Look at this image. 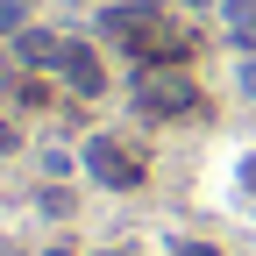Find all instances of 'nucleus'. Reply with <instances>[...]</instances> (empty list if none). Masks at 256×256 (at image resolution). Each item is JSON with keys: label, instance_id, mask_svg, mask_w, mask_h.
<instances>
[{"label": "nucleus", "instance_id": "obj_1", "mask_svg": "<svg viewBox=\"0 0 256 256\" xmlns=\"http://www.w3.org/2000/svg\"><path fill=\"white\" fill-rule=\"evenodd\" d=\"M78 164L92 171V185H107V192H136V185L150 178V156H142L136 142H121V136H86Z\"/></svg>", "mask_w": 256, "mask_h": 256}, {"label": "nucleus", "instance_id": "obj_2", "mask_svg": "<svg viewBox=\"0 0 256 256\" xmlns=\"http://www.w3.org/2000/svg\"><path fill=\"white\" fill-rule=\"evenodd\" d=\"M206 100H200V86H192L185 72H150L136 78V114L142 121H192Z\"/></svg>", "mask_w": 256, "mask_h": 256}, {"label": "nucleus", "instance_id": "obj_3", "mask_svg": "<svg viewBox=\"0 0 256 256\" xmlns=\"http://www.w3.org/2000/svg\"><path fill=\"white\" fill-rule=\"evenodd\" d=\"M57 78L78 92V100H100L107 92V57L92 50V43H64V64H57Z\"/></svg>", "mask_w": 256, "mask_h": 256}, {"label": "nucleus", "instance_id": "obj_4", "mask_svg": "<svg viewBox=\"0 0 256 256\" xmlns=\"http://www.w3.org/2000/svg\"><path fill=\"white\" fill-rule=\"evenodd\" d=\"M156 14H164V8H142V0H114V8H100V22H92V28H100L107 43L136 50V36H142V28H150Z\"/></svg>", "mask_w": 256, "mask_h": 256}, {"label": "nucleus", "instance_id": "obj_5", "mask_svg": "<svg viewBox=\"0 0 256 256\" xmlns=\"http://www.w3.org/2000/svg\"><path fill=\"white\" fill-rule=\"evenodd\" d=\"M14 64H28V72H57V64H64V43L43 36V28H22V36H14Z\"/></svg>", "mask_w": 256, "mask_h": 256}, {"label": "nucleus", "instance_id": "obj_6", "mask_svg": "<svg viewBox=\"0 0 256 256\" xmlns=\"http://www.w3.org/2000/svg\"><path fill=\"white\" fill-rule=\"evenodd\" d=\"M220 22H228V43L256 57V0H220Z\"/></svg>", "mask_w": 256, "mask_h": 256}, {"label": "nucleus", "instance_id": "obj_7", "mask_svg": "<svg viewBox=\"0 0 256 256\" xmlns=\"http://www.w3.org/2000/svg\"><path fill=\"white\" fill-rule=\"evenodd\" d=\"M36 200H43V214H50V220H72V214H78V192H72V185H43Z\"/></svg>", "mask_w": 256, "mask_h": 256}, {"label": "nucleus", "instance_id": "obj_8", "mask_svg": "<svg viewBox=\"0 0 256 256\" xmlns=\"http://www.w3.org/2000/svg\"><path fill=\"white\" fill-rule=\"evenodd\" d=\"M8 92H14L22 107H50V86H43L36 72H14V86H8Z\"/></svg>", "mask_w": 256, "mask_h": 256}, {"label": "nucleus", "instance_id": "obj_9", "mask_svg": "<svg viewBox=\"0 0 256 256\" xmlns=\"http://www.w3.org/2000/svg\"><path fill=\"white\" fill-rule=\"evenodd\" d=\"M28 28V0H0V36H22Z\"/></svg>", "mask_w": 256, "mask_h": 256}, {"label": "nucleus", "instance_id": "obj_10", "mask_svg": "<svg viewBox=\"0 0 256 256\" xmlns=\"http://www.w3.org/2000/svg\"><path fill=\"white\" fill-rule=\"evenodd\" d=\"M235 86H242V100H256V57H242V78Z\"/></svg>", "mask_w": 256, "mask_h": 256}, {"label": "nucleus", "instance_id": "obj_11", "mask_svg": "<svg viewBox=\"0 0 256 256\" xmlns=\"http://www.w3.org/2000/svg\"><path fill=\"white\" fill-rule=\"evenodd\" d=\"M8 150H22V128H14V121H0V156H8Z\"/></svg>", "mask_w": 256, "mask_h": 256}, {"label": "nucleus", "instance_id": "obj_12", "mask_svg": "<svg viewBox=\"0 0 256 256\" xmlns=\"http://www.w3.org/2000/svg\"><path fill=\"white\" fill-rule=\"evenodd\" d=\"M178 256H220V249H214V242H185Z\"/></svg>", "mask_w": 256, "mask_h": 256}, {"label": "nucleus", "instance_id": "obj_13", "mask_svg": "<svg viewBox=\"0 0 256 256\" xmlns=\"http://www.w3.org/2000/svg\"><path fill=\"white\" fill-rule=\"evenodd\" d=\"M178 8H185V14H200V8H220V0H178Z\"/></svg>", "mask_w": 256, "mask_h": 256}, {"label": "nucleus", "instance_id": "obj_14", "mask_svg": "<svg viewBox=\"0 0 256 256\" xmlns=\"http://www.w3.org/2000/svg\"><path fill=\"white\" fill-rule=\"evenodd\" d=\"M43 256H78V249H72V242H50V249H43Z\"/></svg>", "mask_w": 256, "mask_h": 256}, {"label": "nucleus", "instance_id": "obj_15", "mask_svg": "<svg viewBox=\"0 0 256 256\" xmlns=\"http://www.w3.org/2000/svg\"><path fill=\"white\" fill-rule=\"evenodd\" d=\"M242 185H249V192H256V156H249V164H242Z\"/></svg>", "mask_w": 256, "mask_h": 256}, {"label": "nucleus", "instance_id": "obj_16", "mask_svg": "<svg viewBox=\"0 0 256 256\" xmlns=\"http://www.w3.org/2000/svg\"><path fill=\"white\" fill-rule=\"evenodd\" d=\"M92 256H136V249H92Z\"/></svg>", "mask_w": 256, "mask_h": 256}]
</instances>
